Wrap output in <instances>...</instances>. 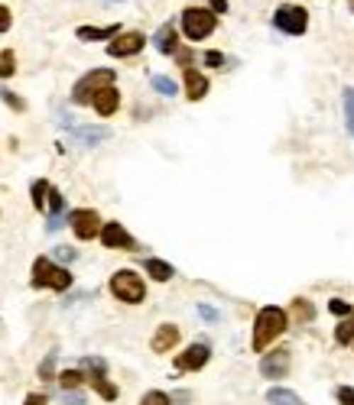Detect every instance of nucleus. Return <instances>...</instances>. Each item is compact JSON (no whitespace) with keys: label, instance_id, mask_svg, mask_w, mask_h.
Segmentation results:
<instances>
[{"label":"nucleus","instance_id":"nucleus-14","mask_svg":"<svg viewBox=\"0 0 354 405\" xmlns=\"http://www.w3.org/2000/svg\"><path fill=\"white\" fill-rule=\"evenodd\" d=\"M153 46L160 55H176L179 52V26L176 23H162L153 36Z\"/></svg>","mask_w":354,"mask_h":405},{"label":"nucleus","instance_id":"nucleus-30","mask_svg":"<svg viewBox=\"0 0 354 405\" xmlns=\"http://www.w3.org/2000/svg\"><path fill=\"white\" fill-rule=\"evenodd\" d=\"M201 62H205L208 69H221V65H224V52H221V49H208V52L201 55Z\"/></svg>","mask_w":354,"mask_h":405},{"label":"nucleus","instance_id":"nucleus-12","mask_svg":"<svg viewBox=\"0 0 354 405\" xmlns=\"http://www.w3.org/2000/svg\"><path fill=\"white\" fill-rule=\"evenodd\" d=\"M260 373L267 376V380H283V376L289 373V350L277 347L273 353H267V357L260 360Z\"/></svg>","mask_w":354,"mask_h":405},{"label":"nucleus","instance_id":"nucleus-9","mask_svg":"<svg viewBox=\"0 0 354 405\" xmlns=\"http://www.w3.org/2000/svg\"><path fill=\"white\" fill-rule=\"evenodd\" d=\"M69 224H72V234H75L78 240H98L101 234V215L94 211V207H78V211H72L69 215Z\"/></svg>","mask_w":354,"mask_h":405},{"label":"nucleus","instance_id":"nucleus-24","mask_svg":"<svg viewBox=\"0 0 354 405\" xmlns=\"http://www.w3.org/2000/svg\"><path fill=\"white\" fill-rule=\"evenodd\" d=\"M46 215L55 217V215H65V198H62V191L49 185V195H46Z\"/></svg>","mask_w":354,"mask_h":405},{"label":"nucleus","instance_id":"nucleus-42","mask_svg":"<svg viewBox=\"0 0 354 405\" xmlns=\"http://www.w3.org/2000/svg\"><path fill=\"white\" fill-rule=\"evenodd\" d=\"M351 13H354V0H351Z\"/></svg>","mask_w":354,"mask_h":405},{"label":"nucleus","instance_id":"nucleus-36","mask_svg":"<svg viewBox=\"0 0 354 405\" xmlns=\"http://www.w3.org/2000/svg\"><path fill=\"white\" fill-rule=\"evenodd\" d=\"M62 227H65V215H55L46 221V234H55V230H62Z\"/></svg>","mask_w":354,"mask_h":405},{"label":"nucleus","instance_id":"nucleus-10","mask_svg":"<svg viewBox=\"0 0 354 405\" xmlns=\"http://www.w3.org/2000/svg\"><path fill=\"white\" fill-rule=\"evenodd\" d=\"M98 240L108 246V250H137V240H133L131 234H127V227H123V224H117V221L101 224Z\"/></svg>","mask_w":354,"mask_h":405},{"label":"nucleus","instance_id":"nucleus-21","mask_svg":"<svg viewBox=\"0 0 354 405\" xmlns=\"http://www.w3.org/2000/svg\"><path fill=\"white\" fill-rule=\"evenodd\" d=\"M150 84H153V91H160L162 98H176V94H179V84L172 81L170 75H153V78H150Z\"/></svg>","mask_w":354,"mask_h":405},{"label":"nucleus","instance_id":"nucleus-26","mask_svg":"<svg viewBox=\"0 0 354 405\" xmlns=\"http://www.w3.org/2000/svg\"><path fill=\"white\" fill-rule=\"evenodd\" d=\"M13 72H16V55L13 49H4L0 52V78H13Z\"/></svg>","mask_w":354,"mask_h":405},{"label":"nucleus","instance_id":"nucleus-37","mask_svg":"<svg viewBox=\"0 0 354 405\" xmlns=\"http://www.w3.org/2000/svg\"><path fill=\"white\" fill-rule=\"evenodd\" d=\"M208 10H211V13H228V0H208Z\"/></svg>","mask_w":354,"mask_h":405},{"label":"nucleus","instance_id":"nucleus-25","mask_svg":"<svg viewBox=\"0 0 354 405\" xmlns=\"http://www.w3.org/2000/svg\"><path fill=\"white\" fill-rule=\"evenodd\" d=\"M30 195H33V207H36V211H46V195H49V182H46V178H36L33 188H30Z\"/></svg>","mask_w":354,"mask_h":405},{"label":"nucleus","instance_id":"nucleus-18","mask_svg":"<svg viewBox=\"0 0 354 405\" xmlns=\"http://www.w3.org/2000/svg\"><path fill=\"white\" fill-rule=\"evenodd\" d=\"M143 266H147V273H150V279H153V283H170L172 275H176V269H172L170 263H166V260H156V256L143 260Z\"/></svg>","mask_w":354,"mask_h":405},{"label":"nucleus","instance_id":"nucleus-11","mask_svg":"<svg viewBox=\"0 0 354 405\" xmlns=\"http://www.w3.org/2000/svg\"><path fill=\"white\" fill-rule=\"evenodd\" d=\"M211 360V347L205 344V341H199V344L185 347L182 353L176 357V370L179 373H195V370H201Z\"/></svg>","mask_w":354,"mask_h":405},{"label":"nucleus","instance_id":"nucleus-2","mask_svg":"<svg viewBox=\"0 0 354 405\" xmlns=\"http://www.w3.org/2000/svg\"><path fill=\"white\" fill-rule=\"evenodd\" d=\"M215 30H218V16L208 7H185L179 13V33L189 42H205Z\"/></svg>","mask_w":354,"mask_h":405},{"label":"nucleus","instance_id":"nucleus-41","mask_svg":"<svg viewBox=\"0 0 354 405\" xmlns=\"http://www.w3.org/2000/svg\"><path fill=\"white\" fill-rule=\"evenodd\" d=\"M111 4H123V0H111Z\"/></svg>","mask_w":354,"mask_h":405},{"label":"nucleus","instance_id":"nucleus-3","mask_svg":"<svg viewBox=\"0 0 354 405\" xmlns=\"http://www.w3.org/2000/svg\"><path fill=\"white\" fill-rule=\"evenodd\" d=\"M75 285L72 273L65 266H55L49 256H39L33 263V289H52V292H69Z\"/></svg>","mask_w":354,"mask_h":405},{"label":"nucleus","instance_id":"nucleus-32","mask_svg":"<svg viewBox=\"0 0 354 405\" xmlns=\"http://www.w3.org/2000/svg\"><path fill=\"white\" fill-rule=\"evenodd\" d=\"M328 312L338 314V318H345V314H351V305H348V302H341V298H331V302H328Z\"/></svg>","mask_w":354,"mask_h":405},{"label":"nucleus","instance_id":"nucleus-7","mask_svg":"<svg viewBox=\"0 0 354 405\" xmlns=\"http://www.w3.org/2000/svg\"><path fill=\"white\" fill-rule=\"evenodd\" d=\"M82 373H85V380H92V386L98 389L101 399L114 402V399H117V386H114V382H108V363H104V360H101V357L82 360Z\"/></svg>","mask_w":354,"mask_h":405},{"label":"nucleus","instance_id":"nucleus-27","mask_svg":"<svg viewBox=\"0 0 354 405\" xmlns=\"http://www.w3.org/2000/svg\"><path fill=\"white\" fill-rule=\"evenodd\" d=\"M55 357H59V350H49L46 360H43V367H39V380H52L55 376Z\"/></svg>","mask_w":354,"mask_h":405},{"label":"nucleus","instance_id":"nucleus-1","mask_svg":"<svg viewBox=\"0 0 354 405\" xmlns=\"http://www.w3.org/2000/svg\"><path fill=\"white\" fill-rule=\"evenodd\" d=\"M286 324H289V314L283 312V308H277V305H267V308H260L257 312V321H254V350L257 353H263L267 350L277 337H283V331H286Z\"/></svg>","mask_w":354,"mask_h":405},{"label":"nucleus","instance_id":"nucleus-29","mask_svg":"<svg viewBox=\"0 0 354 405\" xmlns=\"http://www.w3.org/2000/svg\"><path fill=\"white\" fill-rule=\"evenodd\" d=\"M345 123H348V133L354 137V91H345Z\"/></svg>","mask_w":354,"mask_h":405},{"label":"nucleus","instance_id":"nucleus-5","mask_svg":"<svg viewBox=\"0 0 354 405\" xmlns=\"http://www.w3.org/2000/svg\"><path fill=\"white\" fill-rule=\"evenodd\" d=\"M114 69H92L88 75H82L75 81V88H72V104H78V108H88L92 104V98L104 88V84H114Z\"/></svg>","mask_w":354,"mask_h":405},{"label":"nucleus","instance_id":"nucleus-6","mask_svg":"<svg viewBox=\"0 0 354 405\" xmlns=\"http://www.w3.org/2000/svg\"><path fill=\"white\" fill-rule=\"evenodd\" d=\"M273 26L286 36H302L309 30V10L299 4H283V7L273 13Z\"/></svg>","mask_w":354,"mask_h":405},{"label":"nucleus","instance_id":"nucleus-33","mask_svg":"<svg viewBox=\"0 0 354 405\" xmlns=\"http://www.w3.org/2000/svg\"><path fill=\"white\" fill-rule=\"evenodd\" d=\"M52 256H55V260H62V263H72V260H78V253L72 250V246H55V250H52Z\"/></svg>","mask_w":354,"mask_h":405},{"label":"nucleus","instance_id":"nucleus-13","mask_svg":"<svg viewBox=\"0 0 354 405\" xmlns=\"http://www.w3.org/2000/svg\"><path fill=\"white\" fill-rule=\"evenodd\" d=\"M92 108L98 117H114L117 108H121V91H117L114 84H104V88L92 98Z\"/></svg>","mask_w":354,"mask_h":405},{"label":"nucleus","instance_id":"nucleus-19","mask_svg":"<svg viewBox=\"0 0 354 405\" xmlns=\"http://www.w3.org/2000/svg\"><path fill=\"white\" fill-rule=\"evenodd\" d=\"M267 402L270 405H302L299 396H296L293 389H283V386H273V389L267 392Z\"/></svg>","mask_w":354,"mask_h":405},{"label":"nucleus","instance_id":"nucleus-34","mask_svg":"<svg viewBox=\"0 0 354 405\" xmlns=\"http://www.w3.org/2000/svg\"><path fill=\"white\" fill-rule=\"evenodd\" d=\"M335 396H338V405H354V389L351 386H338Z\"/></svg>","mask_w":354,"mask_h":405},{"label":"nucleus","instance_id":"nucleus-23","mask_svg":"<svg viewBox=\"0 0 354 405\" xmlns=\"http://www.w3.org/2000/svg\"><path fill=\"white\" fill-rule=\"evenodd\" d=\"M59 386L62 389H82V386H85V373H82V370H62Z\"/></svg>","mask_w":354,"mask_h":405},{"label":"nucleus","instance_id":"nucleus-20","mask_svg":"<svg viewBox=\"0 0 354 405\" xmlns=\"http://www.w3.org/2000/svg\"><path fill=\"white\" fill-rule=\"evenodd\" d=\"M335 341H338L341 347H348L354 341V312L345 314V318L338 321V328H335Z\"/></svg>","mask_w":354,"mask_h":405},{"label":"nucleus","instance_id":"nucleus-38","mask_svg":"<svg viewBox=\"0 0 354 405\" xmlns=\"http://www.w3.org/2000/svg\"><path fill=\"white\" fill-rule=\"evenodd\" d=\"M199 312H201V318H205V321H218V312L211 305H199Z\"/></svg>","mask_w":354,"mask_h":405},{"label":"nucleus","instance_id":"nucleus-40","mask_svg":"<svg viewBox=\"0 0 354 405\" xmlns=\"http://www.w3.org/2000/svg\"><path fill=\"white\" fill-rule=\"evenodd\" d=\"M23 405H46V396H43V392H30Z\"/></svg>","mask_w":354,"mask_h":405},{"label":"nucleus","instance_id":"nucleus-28","mask_svg":"<svg viewBox=\"0 0 354 405\" xmlns=\"http://www.w3.org/2000/svg\"><path fill=\"white\" fill-rule=\"evenodd\" d=\"M0 98L7 101V108H10V110H16V114H23V110H26L23 98H20V94H13V91H7V88H0Z\"/></svg>","mask_w":354,"mask_h":405},{"label":"nucleus","instance_id":"nucleus-39","mask_svg":"<svg viewBox=\"0 0 354 405\" xmlns=\"http://www.w3.org/2000/svg\"><path fill=\"white\" fill-rule=\"evenodd\" d=\"M65 405H85V396H78V392H69V396H62Z\"/></svg>","mask_w":354,"mask_h":405},{"label":"nucleus","instance_id":"nucleus-16","mask_svg":"<svg viewBox=\"0 0 354 405\" xmlns=\"http://www.w3.org/2000/svg\"><path fill=\"white\" fill-rule=\"evenodd\" d=\"M117 33H121V23H108V26H78L75 36L82 39V42H108Z\"/></svg>","mask_w":354,"mask_h":405},{"label":"nucleus","instance_id":"nucleus-15","mask_svg":"<svg viewBox=\"0 0 354 405\" xmlns=\"http://www.w3.org/2000/svg\"><path fill=\"white\" fill-rule=\"evenodd\" d=\"M182 84H185V98L189 101H201L208 94V78L199 69H182Z\"/></svg>","mask_w":354,"mask_h":405},{"label":"nucleus","instance_id":"nucleus-35","mask_svg":"<svg viewBox=\"0 0 354 405\" xmlns=\"http://www.w3.org/2000/svg\"><path fill=\"white\" fill-rule=\"evenodd\" d=\"M10 26H13V13H10V7L0 4V33H7Z\"/></svg>","mask_w":354,"mask_h":405},{"label":"nucleus","instance_id":"nucleus-4","mask_svg":"<svg viewBox=\"0 0 354 405\" xmlns=\"http://www.w3.org/2000/svg\"><path fill=\"white\" fill-rule=\"evenodd\" d=\"M111 295L123 305H140L143 298H147V283H143V275L133 273V269H117L111 275Z\"/></svg>","mask_w":354,"mask_h":405},{"label":"nucleus","instance_id":"nucleus-22","mask_svg":"<svg viewBox=\"0 0 354 405\" xmlns=\"http://www.w3.org/2000/svg\"><path fill=\"white\" fill-rule=\"evenodd\" d=\"M293 318L299 324H309L312 318H316V308H312V302H309V298H296V302H293Z\"/></svg>","mask_w":354,"mask_h":405},{"label":"nucleus","instance_id":"nucleus-8","mask_svg":"<svg viewBox=\"0 0 354 405\" xmlns=\"http://www.w3.org/2000/svg\"><path fill=\"white\" fill-rule=\"evenodd\" d=\"M147 36L140 30H121L114 39H108V55L111 59H133L137 52H143Z\"/></svg>","mask_w":354,"mask_h":405},{"label":"nucleus","instance_id":"nucleus-31","mask_svg":"<svg viewBox=\"0 0 354 405\" xmlns=\"http://www.w3.org/2000/svg\"><path fill=\"white\" fill-rule=\"evenodd\" d=\"M140 405H170V396L160 392V389H153V392H147V396L140 399Z\"/></svg>","mask_w":354,"mask_h":405},{"label":"nucleus","instance_id":"nucleus-43","mask_svg":"<svg viewBox=\"0 0 354 405\" xmlns=\"http://www.w3.org/2000/svg\"><path fill=\"white\" fill-rule=\"evenodd\" d=\"M351 344H354V341H351Z\"/></svg>","mask_w":354,"mask_h":405},{"label":"nucleus","instance_id":"nucleus-17","mask_svg":"<svg viewBox=\"0 0 354 405\" xmlns=\"http://www.w3.org/2000/svg\"><path fill=\"white\" fill-rule=\"evenodd\" d=\"M176 344H179V328H176V324H160L156 334H153V341H150L153 353H166V350H172Z\"/></svg>","mask_w":354,"mask_h":405}]
</instances>
